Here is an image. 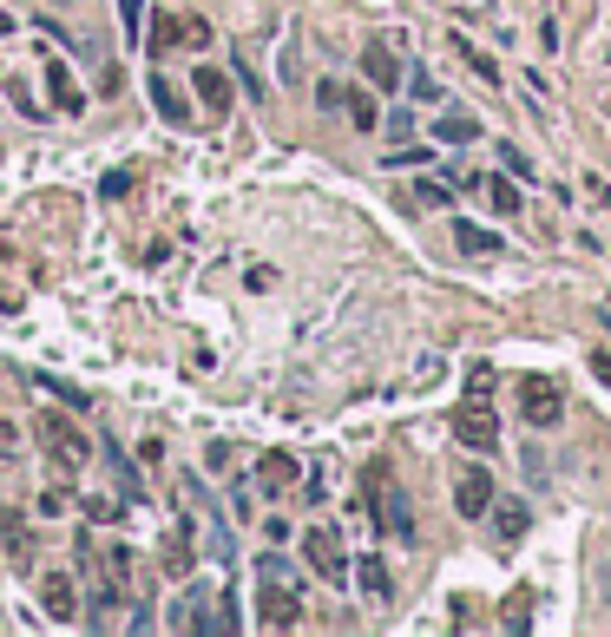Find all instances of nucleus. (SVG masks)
Returning <instances> with one entry per match:
<instances>
[{
  "mask_svg": "<svg viewBox=\"0 0 611 637\" xmlns=\"http://www.w3.org/2000/svg\"><path fill=\"white\" fill-rule=\"evenodd\" d=\"M454 53H461V60H467V67H474L480 79H486V86H500V67H493V60L480 53V47H474V40H467V33H454Z\"/></svg>",
  "mask_w": 611,
  "mask_h": 637,
  "instance_id": "nucleus-16",
  "label": "nucleus"
},
{
  "mask_svg": "<svg viewBox=\"0 0 611 637\" xmlns=\"http://www.w3.org/2000/svg\"><path fill=\"white\" fill-rule=\"evenodd\" d=\"M67 506H72L67 487H47V494H40V512H67Z\"/></svg>",
  "mask_w": 611,
  "mask_h": 637,
  "instance_id": "nucleus-29",
  "label": "nucleus"
},
{
  "mask_svg": "<svg viewBox=\"0 0 611 637\" xmlns=\"http://www.w3.org/2000/svg\"><path fill=\"white\" fill-rule=\"evenodd\" d=\"M382 526H388V533H402V539H414V512H407V494H388V506H382Z\"/></svg>",
  "mask_w": 611,
  "mask_h": 637,
  "instance_id": "nucleus-17",
  "label": "nucleus"
},
{
  "mask_svg": "<svg viewBox=\"0 0 611 637\" xmlns=\"http://www.w3.org/2000/svg\"><path fill=\"white\" fill-rule=\"evenodd\" d=\"M342 106H348V119H355L362 132H375V99H368V92H348Z\"/></svg>",
  "mask_w": 611,
  "mask_h": 637,
  "instance_id": "nucleus-21",
  "label": "nucleus"
},
{
  "mask_svg": "<svg viewBox=\"0 0 611 637\" xmlns=\"http://www.w3.org/2000/svg\"><path fill=\"white\" fill-rule=\"evenodd\" d=\"M362 79H368L375 92H402V60H395V47L368 40V47H362Z\"/></svg>",
  "mask_w": 611,
  "mask_h": 637,
  "instance_id": "nucleus-8",
  "label": "nucleus"
},
{
  "mask_svg": "<svg viewBox=\"0 0 611 637\" xmlns=\"http://www.w3.org/2000/svg\"><path fill=\"white\" fill-rule=\"evenodd\" d=\"M520 415H526L533 427H559L565 401H559V388H552L545 375H526V381H520Z\"/></svg>",
  "mask_w": 611,
  "mask_h": 637,
  "instance_id": "nucleus-5",
  "label": "nucleus"
},
{
  "mask_svg": "<svg viewBox=\"0 0 611 637\" xmlns=\"http://www.w3.org/2000/svg\"><path fill=\"white\" fill-rule=\"evenodd\" d=\"M119 20H126V47H145V0H119Z\"/></svg>",
  "mask_w": 611,
  "mask_h": 637,
  "instance_id": "nucleus-20",
  "label": "nucleus"
},
{
  "mask_svg": "<svg viewBox=\"0 0 611 637\" xmlns=\"http://www.w3.org/2000/svg\"><path fill=\"white\" fill-rule=\"evenodd\" d=\"M13 440H20V434H13V421H0V454H13Z\"/></svg>",
  "mask_w": 611,
  "mask_h": 637,
  "instance_id": "nucleus-30",
  "label": "nucleus"
},
{
  "mask_svg": "<svg viewBox=\"0 0 611 637\" xmlns=\"http://www.w3.org/2000/svg\"><path fill=\"white\" fill-rule=\"evenodd\" d=\"M7 27H13V20H0V33H7Z\"/></svg>",
  "mask_w": 611,
  "mask_h": 637,
  "instance_id": "nucleus-32",
  "label": "nucleus"
},
{
  "mask_svg": "<svg viewBox=\"0 0 611 637\" xmlns=\"http://www.w3.org/2000/svg\"><path fill=\"white\" fill-rule=\"evenodd\" d=\"M303 559L316 578H329V585H348V553H342V533L336 526H309L303 533Z\"/></svg>",
  "mask_w": 611,
  "mask_h": 637,
  "instance_id": "nucleus-3",
  "label": "nucleus"
},
{
  "mask_svg": "<svg viewBox=\"0 0 611 637\" xmlns=\"http://www.w3.org/2000/svg\"><path fill=\"white\" fill-rule=\"evenodd\" d=\"M434 139H441V145H474L480 139V119H474V112H441Z\"/></svg>",
  "mask_w": 611,
  "mask_h": 637,
  "instance_id": "nucleus-11",
  "label": "nucleus"
},
{
  "mask_svg": "<svg viewBox=\"0 0 611 637\" xmlns=\"http://www.w3.org/2000/svg\"><path fill=\"white\" fill-rule=\"evenodd\" d=\"M257 618L270 625V631H289L296 618H303V591L289 585V566L264 553V566H257Z\"/></svg>",
  "mask_w": 611,
  "mask_h": 637,
  "instance_id": "nucleus-1",
  "label": "nucleus"
},
{
  "mask_svg": "<svg viewBox=\"0 0 611 637\" xmlns=\"http://www.w3.org/2000/svg\"><path fill=\"white\" fill-rule=\"evenodd\" d=\"M165 571H171V578H185V571H191V526H185V519H178V526H171V539H165Z\"/></svg>",
  "mask_w": 611,
  "mask_h": 637,
  "instance_id": "nucleus-13",
  "label": "nucleus"
},
{
  "mask_svg": "<svg viewBox=\"0 0 611 637\" xmlns=\"http://www.w3.org/2000/svg\"><path fill=\"white\" fill-rule=\"evenodd\" d=\"M151 106H158V112H165L171 126H191V106H185V92H178V86H171L165 72L151 79Z\"/></svg>",
  "mask_w": 611,
  "mask_h": 637,
  "instance_id": "nucleus-10",
  "label": "nucleus"
},
{
  "mask_svg": "<svg viewBox=\"0 0 611 637\" xmlns=\"http://www.w3.org/2000/svg\"><path fill=\"white\" fill-rule=\"evenodd\" d=\"M447 198H454V191H447L441 178H421V185H414V205H447Z\"/></svg>",
  "mask_w": 611,
  "mask_h": 637,
  "instance_id": "nucleus-24",
  "label": "nucleus"
},
{
  "mask_svg": "<svg viewBox=\"0 0 611 637\" xmlns=\"http://www.w3.org/2000/svg\"><path fill=\"white\" fill-rule=\"evenodd\" d=\"M407 92H414V99H427V106H434V99H441V86H434V79H427V72H407Z\"/></svg>",
  "mask_w": 611,
  "mask_h": 637,
  "instance_id": "nucleus-25",
  "label": "nucleus"
},
{
  "mask_svg": "<svg viewBox=\"0 0 611 637\" xmlns=\"http://www.w3.org/2000/svg\"><path fill=\"white\" fill-rule=\"evenodd\" d=\"M362 585H368V598H375V605H388V566H382L375 553L362 559Z\"/></svg>",
  "mask_w": 611,
  "mask_h": 637,
  "instance_id": "nucleus-18",
  "label": "nucleus"
},
{
  "mask_svg": "<svg viewBox=\"0 0 611 637\" xmlns=\"http://www.w3.org/2000/svg\"><path fill=\"white\" fill-rule=\"evenodd\" d=\"M342 99H348V92H342L336 79H323V86H316V106H323V112H336Z\"/></svg>",
  "mask_w": 611,
  "mask_h": 637,
  "instance_id": "nucleus-28",
  "label": "nucleus"
},
{
  "mask_svg": "<svg viewBox=\"0 0 611 637\" xmlns=\"http://www.w3.org/2000/svg\"><path fill=\"white\" fill-rule=\"evenodd\" d=\"M454 250H461V257H493V250H500V237H493V230H480V223H454Z\"/></svg>",
  "mask_w": 611,
  "mask_h": 637,
  "instance_id": "nucleus-14",
  "label": "nucleus"
},
{
  "mask_svg": "<svg viewBox=\"0 0 611 637\" xmlns=\"http://www.w3.org/2000/svg\"><path fill=\"white\" fill-rule=\"evenodd\" d=\"M191 92H198V106H204V112H217V119L230 112V72L198 67V72H191Z\"/></svg>",
  "mask_w": 611,
  "mask_h": 637,
  "instance_id": "nucleus-9",
  "label": "nucleus"
},
{
  "mask_svg": "<svg viewBox=\"0 0 611 637\" xmlns=\"http://www.w3.org/2000/svg\"><path fill=\"white\" fill-rule=\"evenodd\" d=\"M454 440H461V447H474V454H493V447H500V421H493V408H486V395H480V388L454 408Z\"/></svg>",
  "mask_w": 611,
  "mask_h": 637,
  "instance_id": "nucleus-2",
  "label": "nucleus"
},
{
  "mask_svg": "<svg viewBox=\"0 0 611 637\" xmlns=\"http://www.w3.org/2000/svg\"><path fill=\"white\" fill-rule=\"evenodd\" d=\"M257 480H264L270 494H283V487H296V460H289V454H264V467H257Z\"/></svg>",
  "mask_w": 611,
  "mask_h": 637,
  "instance_id": "nucleus-15",
  "label": "nucleus"
},
{
  "mask_svg": "<svg viewBox=\"0 0 611 637\" xmlns=\"http://www.w3.org/2000/svg\"><path fill=\"white\" fill-rule=\"evenodd\" d=\"M486 506H493V474L486 467H461L454 474V512L461 519H486Z\"/></svg>",
  "mask_w": 611,
  "mask_h": 637,
  "instance_id": "nucleus-6",
  "label": "nucleus"
},
{
  "mask_svg": "<svg viewBox=\"0 0 611 637\" xmlns=\"http://www.w3.org/2000/svg\"><path fill=\"white\" fill-rule=\"evenodd\" d=\"M178 47H210V27H204V20H178Z\"/></svg>",
  "mask_w": 611,
  "mask_h": 637,
  "instance_id": "nucleus-23",
  "label": "nucleus"
},
{
  "mask_svg": "<svg viewBox=\"0 0 611 637\" xmlns=\"http://www.w3.org/2000/svg\"><path fill=\"white\" fill-rule=\"evenodd\" d=\"M33 434H40V447H47L60 467H86V454H92V447H86V434H79L72 421H60V415H40Z\"/></svg>",
  "mask_w": 611,
  "mask_h": 637,
  "instance_id": "nucleus-4",
  "label": "nucleus"
},
{
  "mask_svg": "<svg viewBox=\"0 0 611 637\" xmlns=\"http://www.w3.org/2000/svg\"><path fill=\"white\" fill-rule=\"evenodd\" d=\"M526 526H533V519H526V506H506V512L493 519V533H500L506 546H513V539H526Z\"/></svg>",
  "mask_w": 611,
  "mask_h": 637,
  "instance_id": "nucleus-19",
  "label": "nucleus"
},
{
  "mask_svg": "<svg viewBox=\"0 0 611 637\" xmlns=\"http://www.w3.org/2000/svg\"><path fill=\"white\" fill-rule=\"evenodd\" d=\"M467 191H486V205H493L500 217H513V211H520V191H513L506 178H467Z\"/></svg>",
  "mask_w": 611,
  "mask_h": 637,
  "instance_id": "nucleus-12",
  "label": "nucleus"
},
{
  "mask_svg": "<svg viewBox=\"0 0 611 637\" xmlns=\"http://www.w3.org/2000/svg\"><path fill=\"white\" fill-rule=\"evenodd\" d=\"M106 460H112V474H119V487H126V499H138V467L126 460V454H119V447H112Z\"/></svg>",
  "mask_w": 611,
  "mask_h": 637,
  "instance_id": "nucleus-22",
  "label": "nucleus"
},
{
  "mask_svg": "<svg viewBox=\"0 0 611 637\" xmlns=\"http://www.w3.org/2000/svg\"><path fill=\"white\" fill-rule=\"evenodd\" d=\"M500 165H506L513 178H533V165H526V151H513V145H500Z\"/></svg>",
  "mask_w": 611,
  "mask_h": 637,
  "instance_id": "nucleus-26",
  "label": "nucleus"
},
{
  "mask_svg": "<svg viewBox=\"0 0 611 637\" xmlns=\"http://www.w3.org/2000/svg\"><path fill=\"white\" fill-rule=\"evenodd\" d=\"M40 611H47L53 625H72V618H79V591H72L67 571H40Z\"/></svg>",
  "mask_w": 611,
  "mask_h": 637,
  "instance_id": "nucleus-7",
  "label": "nucleus"
},
{
  "mask_svg": "<svg viewBox=\"0 0 611 637\" xmlns=\"http://www.w3.org/2000/svg\"><path fill=\"white\" fill-rule=\"evenodd\" d=\"M99 191H106V198H126V191H132V171H106Z\"/></svg>",
  "mask_w": 611,
  "mask_h": 637,
  "instance_id": "nucleus-27",
  "label": "nucleus"
},
{
  "mask_svg": "<svg viewBox=\"0 0 611 637\" xmlns=\"http://www.w3.org/2000/svg\"><path fill=\"white\" fill-rule=\"evenodd\" d=\"M592 368H599V381H611V355H592Z\"/></svg>",
  "mask_w": 611,
  "mask_h": 637,
  "instance_id": "nucleus-31",
  "label": "nucleus"
}]
</instances>
